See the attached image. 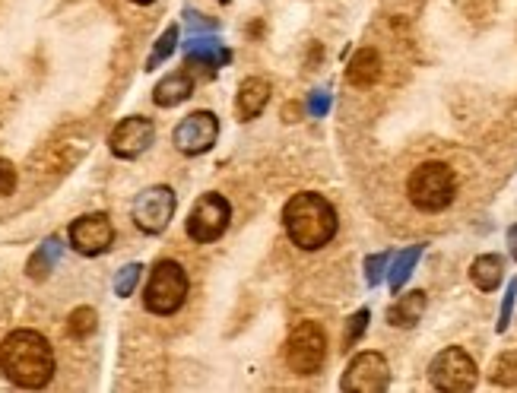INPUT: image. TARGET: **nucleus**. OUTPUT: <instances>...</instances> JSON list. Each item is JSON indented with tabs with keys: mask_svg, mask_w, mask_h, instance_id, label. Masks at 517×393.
<instances>
[{
	"mask_svg": "<svg viewBox=\"0 0 517 393\" xmlns=\"http://www.w3.org/2000/svg\"><path fill=\"white\" fill-rule=\"evenodd\" d=\"M368 317H372V314H368L365 308L349 317V321H346V330H343V349H353V346L362 340V333H365V327H368Z\"/></svg>",
	"mask_w": 517,
	"mask_h": 393,
	"instance_id": "obj_24",
	"label": "nucleus"
},
{
	"mask_svg": "<svg viewBox=\"0 0 517 393\" xmlns=\"http://www.w3.org/2000/svg\"><path fill=\"white\" fill-rule=\"evenodd\" d=\"M184 26H188V32H216V23L207 20L203 13H194V10H184Z\"/></svg>",
	"mask_w": 517,
	"mask_h": 393,
	"instance_id": "obj_29",
	"label": "nucleus"
},
{
	"mask_svg": "<svg viewBox=\"0 0 517 393\" xmlns=\"http://www.w3.org/2000/svg\"><path fill=\"white\" fill-rule=\"evenodd\" d=\"M175 149L184 156H203L210 153L219 140V118L213 111H194L175 127Z\"/></svg>",
	"mask_w": 517,
	"mask_h": 393,
	"instance_id": "obj_10",
	"label": "nucleus"
},
{
	"mask_svg": "<svg viewBox=\"0 0 517 393\" xmlns=\"http://www.w3.org/2000/svg\"><path fill=\"white\" fill-rule=\"evenodd\" d=\"M115 241V226L112 219L105 213H89V216H80L77 222L70 226V245L77 254L83 257H99L112 248Z\"/></svg>",
	"mask_w": 517,
	"mask_h": 393,
	"instance_id": "obj_11",
	"label": "nucleus"
},
{
	"mask_svg": "<svg viewBox=\"0 0 517 393\" xmlns=\"http://www.w3.org/2000/svg\"><path fill=\"white\" fill-rule=\"evenodd\" d=\"M426 305H429V298H426V292H422V289L406 292L391 305V311H387V321H391L394 327L410 330V327H416L422 321V311H426Z\"/></svg>",
	"mask_w": 517,
	"mask_h": 393,
	"instance_id": "obj_17",
	"label": "nucleus"
},
{
	"mask_svg": "<svg viewBox=\"0 0 517 393\" xmlns=\"http://www.w3.org/2000/svg\"><path fill=\"white\" fill-rule=\"evenodd\" d=\"M61 251H64V245H61V238H58V235L45 238V245L29 257L26 273H29L32 279H45V276L54 270V264H58V260H61Z\"/></svg>",
	"mask_w": 517,
	"mask_h": 393,
	"instance_id": "obj_19",
	"label": "nucleus"
},
{
	"mask_svg": "<svg viewBox=\"0 0 517 393\" xmlns=\"http://www.w3.org/2000/svg\"><path fill=\"white\" fill-rule=\"evenodd\" d=\"M330 102H334V99H330V89H315V92H311V96H308L311 118H324L327 111H330Z\"/></svg>",
	"mask_w": 517,
	"mask_h": 393,
	"instance_id": "obj_28",
	"label": "nucleus"
},
{
	"mask_svg": "<svg viewBox=\"0 0 517 393\" xmlns=\"http://www.w3.org/2000/svg\"><path fill=\"white\" fill-rule=\"evenodd\" d=\"M286 121H299V105H286Z\"/></svg>",
	"mask_w": 517,
	"mask_h": 393,
	"instance_id": "obj_32",
	"label": "nucleus"
},
{
	"mask_svg": "<svg viewBox=\"0 0 517 393\" xmlns=\"http://www.w3.org/2000/svg\"><path fill=\"white\" fill-rule=\"evenodd\" d=\"M175 48H178V26H169L159 35V42H156V48L150 54V61H146V70H156L159 64L169 61L172 54H175Z\"/></svg>",
	"mask_w": 517,
	"mask_h": 393,
	"instance_id": "obj_22",
	"label": "nucleus"
},
{
	"mask_svg": "<svg viewBox=\"0 0 517 393\" xmlns=\"http://www.w3.org/2000/svg\"><path fill=\"white\" fill-rule=\"evenodd\" d=\"M283 226L295 248L321 251L337 235V210L315 191L295 194L283 210Z\"/></svg>",
	"mask_w": 517,
	"mask_h": 393,
	"instance_id": "obj_2",
	"label": "nucleus"
},
{
	"mask_svg": "<svg viewBox=\"0 0 517 393\" xmlns=\"http://www.w3.org/2000/svg\"><path fill=\"white\" fill-rule=\"evenodd\" d=\"M419 257H422V245L400 251V254L391 260V264H387V283H391L394 292H400V289L406 286V279L413 276V270H416V264H419Z\"/></svg>",
	"mask_w": 517,
	"mask_h": 393,
	"instance_id": "obj_20",
	"label": "nucleus"
},
{
	"mask_svg": "<svg viewBox=\"0 0 517 393\" xmlns=\"http://www.w3.org/2000/svg\"><path fill=\"white\" fill-rule=\"evenodd\" d=\"M92 330H96V311H92V308H77L70 314L67 333L73 336V340H86Z\"/></svg>",
	"mask_w": 517,
	"mask_h": 393,
	"instance_id": "obj_23",
	"label": "nucleus"
},
{
	"mask_svg": "<svg viewBox=\"0 0 517 393\" xmlns=\"http://www.w3.org/2000/svg\"><path fill=\"white\" fill-rule=\"evenodd\" d=\"M184 58H188V64L210 67V73H213L216 67H226L232 61V51L219 42L213 32H194L188 45H184Z\"/></svg>",
	"mask_w": 517,
	"mask_h": 393,
	"instance_id": "obj_13",
	"label": "nucleus"
},
{
	"mask_svg": "<svg viewBox=\"0 0 517 393\" xmlns=\"http://www.w3.org/2000/svg\"><path fill=\"white\" fill-rule=\"evenodd\" d=\"M508 251H511V257L517 260V226L508 229Z\"/></svg>",
	"mask_w": 517,
	"mask_h": 393,
	"instance_id": "obj_31",
	"label": "nucleus"
},
{
	"mask_svg": "<svg viewBox=\"0 0 517 393\" xmlns=\"http://www.w3.org/2000/svg\"><path fill=\"white\" fill-rule=\"evenodd\" d=\"M387 384H391V368L381 352H359L340 381V387L349 393H381Z\"/></svg>",
	"mask_w": 517,
	"mask_h": 393,
	"instance_id": "obj_9",
	"label": "nucleus"
},
{
	"mask_svg": "<svg viewBox=\"0 0 517 393\" xmlns=\"http://www.w3.org/2000/svg\"><path fill=\"white\" fill-rule=\"evenodd\" d=\"M514 302H517V279H511V283H508V292H505V298H502V311H498V324H495V330H498V333H505V330H508Z\"/></svg>",
	"mask_w": 517,
	"mask_h": 393,
	"instance_id": "obj_27",
	"label": "nucleus"
},
{
	"mask_svg": "<svg viewBox=\"0 0 517 393\" xmlns=\"http://www.w3.org/2000/svg\"><path fill=\"white\" fill-rule=\"evenodd\" d=\"M0 371L16 387L39 390L54 378V349L42 333L13 330L0 346Z\"/></svg>",
	"mask_w": 517,
	"mask_h": 393,
	"instance_id": "obj_1",
	"label": "nucleus"
},
{
	"mask_svg": "<svg viewBox=\"0 0 517 393\" xmlns=\"http://www.w3.org/2000/svg\"><path fill=\"white\" fill-rule=\"evenodd\" d=\"M413 207L422 213H441L451 207V200L457 194V178L445 162H426L419 165L406 184Z\"/></svg>",
	"mask_w": 517,
	"mask_h": 393,
	"instance_id": "obj_3",
	"label": "nucleus"
},
{
	"mask_svg": "<svg viewBox=\"0 0 517 393\" xmlns=\"http://www.w3.org/2000/svg\"><path fill=\"white\" fill-rule=\"evenodd\" d=\"M140 273H143L140 264H127V267H121V273H118V279H115V292H118V298L134 295V289H137V283H140Z\"/></svg>",
	"mask_w": 517,
	"mask_h": 393,
	"instance_id": "obj_25",
	"label": "nucleus"
},
{
	"mask_svg": "<svg viewBox=\"0 0 517 393\" xmlns=\"http://www.w3.org/2000/svg\"><path fill=\"white\" fill-rule=\"evenodd\" d=\"M327 359V333L315 321L295 324L286 340V365L295 374H318Z\"/></svg>",
	"mask_w": 517,
	"mask_h": 393,
	"instance_id": "obj_5",
	"label": "nucleus"
},
{
	"mask_svg": "<svg viewBox=\"0 0 517 393\" xmlns=\"http://www.w3.org/2000/svg\"><path fill=\"white\" fill-rule=\"evenodd\" d=\"M429 378H432V387L438 390H448V393H467L476 387V378H479V371H476V362L470 359V355L464 349H445V352H438L432 365H429Z\"/></svg>",
	"mask_w": 517,
	"mask_h": 393,
	"instance_id": "obj_7",
	"label": "nucleus"
},
{
	"mask_svg": "<svg viewBox=\"0 0 517 393\" xmlns=\"http://www.w3.org/2000/svg\"><path fill=\"white\" fill-rule=\"evenodd\" d=\"M270 102V83L261 80V77H251L242 83V89H238V99H235V111L242 121H254L261 118V111L267 108Z\"/></svg>",
	"mask_w": 517,
	"mask_h": 393,
	"instance_id": "obj_15",
	"label": "nucleus"
},
{
	"mask_svg": "<svg viewBox=\"0 0 517 393\" xmlns=\"http://www.w3.org/2000/svg\"><path fill=\"white\" fill-rule=\"evenodd\" d=\"M489 378H492V384H498V387H517V352L498 355Z\"/></svg>",
	"mask_w": 517,
	"mask_h": 393,
	"instance_id": "obj_21",
	"label": "nucleus"
},
{
	"mask_svg": "<svg viewBox=\"0 0 517 393\" xmlns=\"http://www.w3.org/2000/svg\"><path fill=\"white\" fill-rule=\"evenodd\" d=\"M175 207H178V197L169 184H153L146 187L143 194H137L134 207H131V216H134V226L143 232V235H159L169 229V222L175 216Z\"/></svg>",
	"mask_w": 517,
	"mask_h": 393,
	"instance_id": "obj_6",
	"label": "nucleus"
},
{
	"mask_svg": "<svg viewBox=\"0 0 517 393\" xmlns=\"http://www.w3.org/2000/svg\"><path fill=\"white\" fill-rule=\"evenodd\" d=\"M387 264H391V254H387V251L368 257V260H365V283H368V286H378L381 279L387 276Z\"/></svg>",
	"mask_w": 517,
	"mask_h": 393,
	"instance_id": "obj_26",
	"label": "nucleus"
},
{
	"mask_svg": "<svg viewBox=\"0 0 517 393\" xmlns=\"http://www.w3.org/2000/svg\"><path fill=\"white\" fill-rule=\"evenodd\" d=\"M229 219H232V207L223 194H203L188 216V235L197 245H210V241H216L229 229Z\"/></svg>",
	"mask_w": 517,
	"mask_h": 393,
	"instance_id": "obj_8",
	"label": "nucleus"
},
{
	"mask_svg": "<svg viewBox=\"0 0 517 393\" xmlns=\"http://www.w3.org/2000/svg\"><path fill=\"white\" fill-rule=\"evenodd\" d=\"M184 298H188V273H184L178 260H159L150 273V283L143 289L146 311L169 317L184 305Z\"/></svg>",
	"mask_w": 517,
	"mask_h": 393,
	"instance_id": "obj_4",
	"label": "nucleus"
},
{
	"mask_svg": "<svg viewBox=\"0 0 517 393\" xmlns=\"http://www.w3.org/2000/svg\"><path fill=\"white\" fill-rule=\"evenodd\" d=\"M13 191H16V168H13V162L0 159V197H7Z\"/></svg>",
	"mask_w": 517,
	"mask_h": 393,
	"instance_id": "obj_30",
	"label": "nucleus"
},
{
	"mask_svg": "<svg viewBox=\"0 0 517 393\" xmlns=\"http://www.w3.org/2000/svg\"><path fill=\"white\" fill-rule=\"evenodd\" d=\"M194 96V77L188 67H181L175 73H169L156 89H153V102L159 108H175L181 102H188Z\"/></svg>",
	"mask_w": 517,
	"mask_h": 393,
	"instance_id": "obj_14",
	"label": "nucleus"
},
{
	"mask_svg": "<svg viewBox=\"0 0 517 393\" xmlns=\"http://www.w3.org/2000/svg\"><path fill=\"white\" fill-rule=\"evenodd\" d=\"M470 279H473L476 289L495 292L498 283L505 279V260L498 257V254H483V257H476L473 267H470Z\"/></svg>",
	"mask_w": 517,
	"mask_h": 393,
	"instance_id": "obj_18",
	"label": "nucleus"
},
{
	"mask_svg": "<svg viewBox=\"0 0 517 393\" xmlns=\"http://www.w3.org/2000/svg\"><path fill=\"white\" fill-rule=\"evenodd\" d=\"M156 140V124L150 118H124L115 130H112V137H108V146H112V153L118 159H137L143 156L146 149L153 146Z\"/></svg>",
	"mask_w": 517,
	"mask_h": 393,
	"instance_id": "obj_12",
	"label": "nucleus"
},
{
	"mask_svg": "<svg viewBox=\"0 0 517 393\" xmlns=\"http://www.w3.org/2000/svg\"><path fill=\"white\" fill-rule=\"evenodd\" d=\"M346 80L359 86V89H368L381 80V54L375 48H362L353 54V61L346 67Z\"/></svg>",
	"mask_w": 517,
	"mask_h": 393,
	"instance_id": "obj_16",
	"label": "nucleus"
},
{
	"mask_svg": "<svg viewBox=\"0 0 517 393\" xmlns=\"http://www.w3.org/2000/svg\"><path fill=\"white\" fill-rule=\"evenodd\" d=\"M219 4H229V0H219Z\"/></svg>",
	"mask_w": 517,
	"mask_h": 393,
	"instance_id": "obj_34",
	"label": "nucleus"
},
{
	"mask_svg": "<svg viewBox=\"0 0 517 393\" xmlns=\"http://www.w3.org/2000/svg\"><path fill=\"white\" fill-rule=\"evenodd\" d=\"M134 4H143L146 7V4H153V0H134Z\"/></svg>",
	"mask_w": 517,
	"mask_h": 393,
	"instance_id": "obj_33",
	"label": "nucleus"
}]
</instances>
